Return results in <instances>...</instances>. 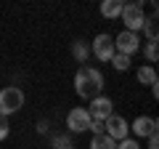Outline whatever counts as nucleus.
I'll return each mask as SVG.
<instances>
[{"instance_id": "obj_7", "label": "nucleus", "mask_w": 159, "mask_h": 149, "mask_svg": "<svg viewBox=\"0 0 159 149\" xmlns=\"http://www.w3.org/2000/svg\"><path fill=\"white\" fill-rule=\"evenodd\" d=\"M90 53L98 59V61H109V59L117 53V51H114V37H111V35H106V32L96 35L93 43H90Z\"/></svg>"}, {"instance_id": "obj_1", "label": "nucleus", "mask_w": 159, "mask_h": 149, "mask_svg": "<svg viewBox=\"0 0 159 149\" xmlns=\"http://www.w3.org/2000/svg\"><path fill=\"white\" fill-rule=\"evenodd\" d=\"M103 74H101V69H96V67H80L77 69V74H74V93H77L80 99H96V96H101V91H103Z\"/></svg>"}, {"instance_id": "obj_19", "label": "nucleus", "mask_w": 159, "mask_h": 149, "mask_svg": "<svg viewBox=\"0 0 159 149\" xmlns=\"http://www.w3.org/2000/svg\"><path fill=\"white\" fill-rule=\"evenodd\" d=\"M8 133H11V123H8V117L0 115V141H6Z\"/></svg>"}, {"instance_id": "obj_22", "label": "nucleus", "mask_w": 159, "mask_h": 149, "mask_svg": "<svg viewBox=\"0 0 159 149\" xmlns=\"http://www.w3.org/2000/svg\"><path fill=\"white\" fill-rule=\"evenodd\" d=\"M37 133H48V123H45V120L37 123Z\"/></svg>"}, {"instance_id": "obj_5", "label": "nucleus", "mask_w": 159, "mask_h": 149, "mask_svg": "<svg viewBox=\"0 0 159 149\" xmlns=\"http://www.w3.org/2000/svg\"><path fill=\"white\" fill-rule=\"evenodd\" d=\"M114 51L122 53V56H130V59H133V53L141 51V37H138L135 32H127V29H122V32L114 37Z\"/></svg>"}, {"instance_id": "obj_11", "label": "nucleus", "mask_w": 159, "mask_h": 149, "mask_svg": "<svg viewBox=\"0 0 159 149\" xmlns=\"http://www.w3.org/2000/svg\"><path fill=\"white\" fill-rule=\"evenodd\" d=\"M122 8H125L122 0H103L101 3V16L103 19H117L119 13H122Z\"/></svg>"}, {"instance_id": "obj_2", "label": "nucleus", "mask_w": 159, "mask_h": 149, "mask_svg": "<svg viewBox=\"0 0 159 149\" xmlns=\"http://www.w3.org/2000/svg\"><path fill=\"white\" fill-rule=\"evenodd\" d=\"M24 91L16 85H8V88H0V115L8 117V115H16V112H21L24 107Z\"/></svg>"}, {"instance_id": "obj_18", "label": "nucleus", "mask_w": 159, "mask_h": 149, "mask_svg": "<svg viewBox=\"0 0 159 149\" xmlns=\"http://www.w3.org/2000/svg\"><path fill=\"white\" fill-rule=\"evenodd\" d=\"M143 32H146V37H148V40H157V22H154V16L151 19H148V22H146V27H143Z\"/></svg>"}, {"instance_id": "obj_12", "label": "nucleus", "mask_w": 159, "mask_h": 149, "mask_svg": "<svg viewBox=\"0 0 159 149\" xmlns=\"http://www.w3.org/2000/svg\"><path fill=\"white\" fill-rule=\"evenodd\" d=\"M72 56H74V61H88V56H90V43L88 40H82V37H80V40H74L72 43Z\"/></svg>"}, {"instance_id": "obj_23", "label": "nucleus", "mask_w": 159, "mask_h": 149, "mask_svg": "<svg viewBox=\"0 0 159 149\" xmlns=\"http://www.w3.org/2000/svg\"><path fill=\"white\" fill-rule=\"evenodd\" d=\"M69 149H77V147H69Z\"/></svg>"}, {"instance_id": "obj_6", "label": "nucleus", "mask_w": 159, "mask_h": 149, "mask_svg": "<svg viewBox=\"0 0 159 149\" xmlns=\"http://www.w3.org/2000/svg\"><path fill=\"white\" fill-rule=\"evenodd\" d=\"M90 123H93V117L88 115L85 107L69 109V115H66V131L69 133H85L88 128H90Z\"/></svg>"}, {"instance_id": "obj_3", "label": "nucleus", "mask_w": 159, "mask_h": 149, "mask_svg": "<svg viewBox=\"0 0 159 149\" xmlns=\"http://www.w3.org/2000/svg\"><path fill=\"white\" fill-rule=\"evenodd\" d=\"M122 22H125V29L127 32H141L143 27H146V22H148V16L143 13V6L141 3H125V8H122Z\"/></svg>"}, {"instance_id": "obj_21", "label": "nucleus", "mask_w": 159, "mask_h": 149, "mask_svg": "<svg viewBox=\"0 0 159 149\" xmlns=\"http://www.w3.org/2000/svg\"><path fill=\"white\" fill-rule=\"evenodd\" d=\"M148 149H159V133L148 136Z\"/></svg>"}, {"instance_id": "obj_8", "label": "nucleus", "mask_w": 159, "mask_h": 149, "mask_svg": "<svg viewBox=\"0 0 159 149\" xmlns=\"http://www.w3.org/2000/svg\"><path fill=\"white\" fill-rule=\"evenodd\" d=\"M159 131V123H157V117H148V115H138L135 120L130 123V133H133V138H148V136H154V133Z\"/></svg>"}, {"instance_id": "obj_9", "label": "nucleus", "mask_w": 159, "mask_h": 149, "mask_svg": "<svg viewBox=\"0 0 159 149\" xmlns=\"http://www.w3.org/2000/svg\"><path fill=\"white\" fill-rule=\"evenodd\" d=\"M85 109H88V115H90L93 120L103 123L106 117L114 115V101L109 96H96V99H90V107H85Z\"/></svg>"}, {"instance_id": "obj_14", "label": "nucleus", "mask_w": 159, "mask_h": 149, "mask_svg": "<svg viewBox=\"0 0 159 149\" xmlns=\"http://www.w3.org/2000/svg\"><path fill=\"white\" fill-rule=\"evenodd\" d=\"M90 149H117V141H111L106 133H101V136L90 138Z\"/></svg>"}, {"instance_id": "obj_10", "label": "nucleus", "mask_w": 159, "mask_h": 149, "mask_svg": "<svg viewBox=\"0 0 159 149\" xmlns=\"http://www.w3.org/2000/svg\"><path fill=\"white\" fill-rule=\"evenodd\" d=\"M135 77H138V83H141V85H148V88L159 85V77H157V69H154V67H138Z\"/></svg>"}, {"instance_id": "obj_4", "label": "nucleus", "mask_w": 159, "mask_h": 149, "mask_svg": "<svg viewBox=\"0 0 159 149\" xmlns=\"http://www.w3.org/2000/svg\"><path fill=\"white\" fill-rule=\"evenodd\" d=\"M103 133H106L111 141H122V138L130 136V123L122 115H111V117L103 120Z\"/></svg>"}, {"instance_id": "obj_20", "label": "nucleus", "mask_w": 159, "mask_h": 149, "mask_svg": "<svg viewBox=\"0 0 159 149\" xmlns=\"http://www.w3.org/2000/svg\"><path fill=\"white\" fill-rule=\"evenodd\" d=\"M88 131H93V136H101V133H103V123L93 120V123H90V128H88Z\"/></svg>"}, {"instance_id": "obj_15", "label": "nucleus", "mask_w": 159, "mask_h": 149, "mask_svg": "<svg viewBox=\"0 0 159 149\" xmlns=\"http://www.w3.org/2000/svg\"><path fill=\"white\" fill-rule=\"evenodd\" d=\"M69 147H72V136L69 133H61V136L51 138V149H69Z\"/></svg>"}, {"instance_id": "obj_16", "label": "nucleus", "mask_w": 159, "mask_h": 149, "mask_svg": "<svg viewBox=\"0 0 159 149\" xmlns=\"http://www.w3.org/2000/svg\"><path fill=\"white\" fill-rule=\"evenodd\" d=\"M157 46H159L157 40H146V48H143V53H146V59H148L151 64L159 59V48H157Z\"/></svg>"}, {"instance_id": "obj_13", "label": "nucleus", "mask_w": 159, "mask_h": 149, "mask_svg": "<svg viewBox=\"0 0 159 149\" xmlns=\"http://www.w3.org/2000/svg\"><path fill=\"white\" fill-rule=\"evenodd\" d=\"M109 64H111L117 72H127V69L133 67V59L130 56H122V53H114V56L109 59Z\"/></svg>"}, {"instance_id": "obj_17", "label": "nucleus", "mask_w": 159, "mask_h": 149, "mask_svg": "<svg viewBox=\"0 0 159 149\" xmlns=\"http://www.w3.org/2000/svg\"><path fill=\"white\" fill-rule=\"evenodd\" d=\"M117 149H141V141L133 138V136H127V138H122V141H117Z\"/></svg>"}]
</instances>
